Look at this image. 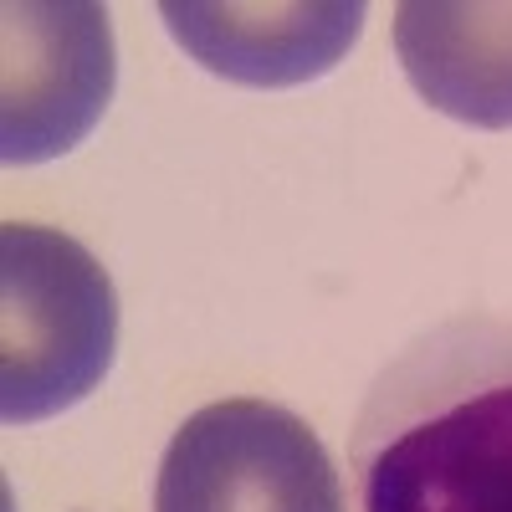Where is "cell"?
<instances>
[{"label":"cell","instance_id":"3957f363","mask_svg":"<svg viewBox=\"0 0 512 512\" xmlns=\"http://www.w3.org/2000/svg\"><path fill=\"white\" fill-rule=\"evenodd\" d=\"M154 512H344L323 441L272 400H216L164 446Z\"/></svg>","mask_w":512,"mask_h":512},{"label":"cell","instance_id":"7a4b0ae2","mask_svg":"<svg viewBox=\"0 0 512 512\" xmlns=\"http://www.w3.org/2000/svg\"><path fill=\"white\" fill-rule=\"evenodd\" d=\"M118 349L103 262L52 226H0V415L36 425L88 400Z\"/></svg>","mask_w":512,"mask_h":512},{"label":"cell","instance_id":"8992f818","mask_svg":"<svg viewBox=\"0 0 512 512\" xmlns=\"http://www.w3.org/2000/svg\"><path fill=\"white\" fill-rule=\"evenodd\" d=\"M395 52L410 88L472 128H512V6L405 0Z\"/></svg>","mask_w":512,"mask_h":512},{"label":"cell","instance_id":"6da1fadb","mask_svg":"<svg viewBox=\"0 0 512 512\" xmlns=\"http://www.w3.org/2000/svg\"><path fill=\"white\" fill-rule=\"evenodd\" d=\"M349 456L359 512H512V323L420 333L374 379Z\"/></svg>","mask_w":512,"mask_h":512},{"label":"cell","instance_id":"277c9868","mask_svg":"<svg viewBox=\"0 0 512 512\" xmlns=\"http://www.w3.org/2000/svg\"><path fill=\"white\" fill-rule=\"evenodd\" d=\"M6 82H0V159L47 164L98 128L113 98V26L93 0H11Z\"/></svg>","mask_w":512,"mask_h":512},{"label":"cell","instance_id":"5b68a950","mask_svg":"<svg viewBox=\"0 0 512 512\" xmlns=\"http://www.w3.org/2000/svg\"><path fill=\"white\" fill-rule=\"evenodd\" d=\"M169 36L226 82L241 88H297L349 57L364 31L359 0H323V6H200V0H164Z\"/></svg>","mask_w":512,"mask_h":512}]
</instances>
